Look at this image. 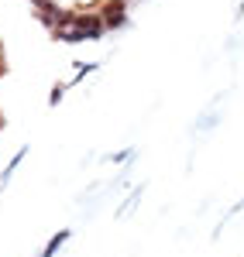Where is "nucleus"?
<instances>
[{"label":"nucleus","instance_id":"4","mask_svg":"<svg viewBox=\"0 0 244 257\" xmlns=\"http://www.w3.org/2000/svg\"><path fill=\"white\" fill-rule=\"evenodd\" d=\"M62 93H65V82H59V86H55V89H52V96H48V103H52V106H59Z\"/></svg>","mask_w":244,"mask_h":257},{"label":"nucleus","instance_id":"5","mask_svg":"<svg viewBox=\"0 0 244 257\" xmlns=\"http://www.w3.org/2000/svg\"><path fill=\"white\" fill-rule=\"evenodd\" d=\"M35 4H38V7H41V4H45V0H35Z\"/></svg>","mask_w":244,"mask_h":257},{"label":"nucleus","instance_id":"2","mask_svg":"<svg viewBox=\"0 0 244 257\" xmlns=\"http://www.w3.org/2000/svg\"><path fill=\"white\" fill-rule=\"evenodd\" d=\"M24 155H28V148H21L18 155H14V158H11V165H7V168H4V175H0V189H4V185H7V182H11V175H14V172H18V165H21V161H24Z\"/></svg>","mask_w":244,"mask_h":257},{"label":"nucleus","instance_id":"6","mask_svg":"<svg viewBox=\"0 0 244 257\" xmlns=\"http://www.w3.org/2000/svg\"><path fill=\"white\" fill-rule=\"evenodd\" d=\"M0 127H4V117H0Z\"/></svg>","mask_w":244,"mask_h":257},{"label":"nucleus","instance_id":"3","mask_svg":"<svg viewBox=\"0 0 244 257\" xmlns=\"http://www.w3.org/2000/svg\"><path fill=\"white\" fill-rule=\"evenodd\" d=\"M69 233H72V230H59V233H55V237L48 240V247H45V254H41V257H55V250H59L62 243H65V240H69Z\"/></svg>","mask_w":244,"mask_h":257},{"label":"nucleus","instance_id":"1","mask_svg":"<svg viewBox=\"0 0 244 257\" xmlns=\"http://www.w3.org/2000/svg\"><path fill=\"white\" fill-rule=\"evenodd\" d=\"M124 0H110V4H107V7H103V24H107V28H121L124 24Z\"/></svg>","mask_w":244,"mask_h":257}]
</instances>
